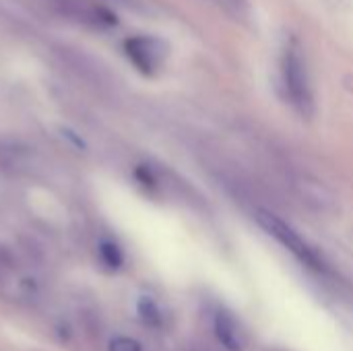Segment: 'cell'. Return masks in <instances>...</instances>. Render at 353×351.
Listing matches in <instances>:
<instances>
[{
    "label": "cell",
    "instance_id": "cell-1",
    "mask_svg": "<svg viewBox=\"0 0 353 351\" xmlns=\"http://www.w3.org/2000/svg\"><path fill=\"white\" fill-rule=\"evenodd\" d=\"M279 74H281V87H283L285 99L294 108V112L302 118H312L314 116L312 83H310L306 58L302 56V48L296 39L285 43L281 52Z\"/></svg>",
    "mask_w": 353,
    "mask_h": 351
},
{
    "label": "cell",
    "instance_id": "cell-8",
    "mask_svg": "<svg viewBox=\"0 0 353 351\" xmlns=\"http://www.w3.org/2000/svg\"><path fill=\"white\" fill-rule=\"evenodd\" d=\"M108 351H143L139 341L130 337H114L108 345Z\"/></svg>",
    "mask_w": 353,
    "mask_h": 351
},
{
    "label": "cell",
    "instance_id": "cell-10",
    "mask_svg": "<svg viewBox=\"0 0 353 351\" xmlns=\"http://www.w3.org/2000/svg\"><path fill=\"white\" fill-rule=\"evenodd\" d=\"M112 2L122 4V6H128V8H137V6H139V2H137V0H112Z\"/></svg>",
    "mask_w": 353,
    "mask_h": 351
},
{
    "label": "cell",
    "instance_id": "cell-6",
    "mask_svg": "<svg viewBox=\"0 0 353 351\" xmlns=\"http://www.w3.org/2000/svg\"><path fill=\"white\" fill-rule=\"evenodd\" d=\"M97 252H99L101 263L112 271H116L124 265V252L120 250V246L114 240H101L97 246Z\"/></svg>",
    "mask_w": 353,
    "mask_h": 351
},
{
    "label": "cell",
    "instance_id": "cell-5",
    "mask_svg": "<svg viewBox=\"0 0 353 351\" xmlns=\"http://www.w3.org/2000/svg\"><path fill=\"white\" fill-rule=\"evenodd\" d=\"M213 331L217 341L228 351H244L246 348V337L242 333L240 323L234 319L232 312L219 308L213 317Z\"/></svg>",
    "mask_w": 353,
    "mask_h": 351
},
{
    "label": "cell",
    "instance_id": "cell-7",
    "mask_svg": "<svg viewBox=\"0 0 353 351\" xmlns=\"http://www.w3.org/2000/svg\"><path fill=\"white\" fill-rule=\"evenodd\" d=\"M137 312H139L141 321H143L145 325H149V327H161V323H163V314H161L159 306H157L155 300H151L149 296L139 298Z\"/></svg>",
    "mask_w": 353,
    "mask_h": 351
},
{
    "label": "cell",
    "instance_id": "cell-9",
    "mask_svg": "<svg viewBox=\"0 0 353 351\" xmlns=\"http://www.w3.org/2000/svg\"><path fill=\"white\" fill-rule=\"evenodd\" d=\"M217 4H221L225 10H230V12H234V14H244L246 12V0H215Z\"/></svg>",
    "mask_w": 353,
    "mask_h": 351
},
{
    "label": "cell",
    "instance_id": "cell-2",
    "mask_svg": "<svg viewBox=\"0 0 353 351\" xmlns=\"http://www.w3.org/2000/svg\"><path fill=\"white\" fill-rule=\"evenodd\" d=\"M256 221L259 225L273 238L277 240L285 250H290L300 263H304L306 267L323 273L327 271V265L323 261V257L316 252L314 246H310V242L306 238H302L290 223H285L279 215L271 213V211H256Z\"/></svg>",
    "mask_w": 353,
    "mask_h": 351
},
{
    "label": "cell",
    "instance_id": "cell-3",
    "mask_svg": "<svg viewBox=\"0 0 353 351\" xmlns=\"http://www.w3.org/2000/svg\"><path fill=\"white\" fill-rule=\"evenodd\" d=\"M122 50L128 62L145 77L157 74L163 68L168 54H170V48L161 37L147 35V33L126 37L122 43Z\"/></svg>",
    "mask_w": 353,
    "mask_h": 351
},
{
    "label": "cell",
    "instance_id": "cell-4",
    "mask_svg": "<svg viewBox=\"0 0 353 351\" xmlns=\"http://www.w3.org/2000/svg\"><path fill=\"white\" fill-rule=\"evenodd\" d=\"M54 4L66 17H70L87 27H93V29H110V27L118 25L116 14L108 6H103L95 0H54Z\"/></svg>",
    "mask_w": 353,
    "mask_h": 351
}]
</instances>
